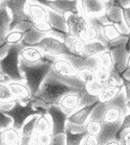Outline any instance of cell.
I'll list each match as a JSON object with an SVG mask.
<instances>
[{
    "label": "cell",
    "instance_id": "obj_1",
    "mask_svg": "<svg viewBox=\"0 0 130 145\" xmlns=\"http://www.w3.org/2000/svg\"><path fill=\"white\" fill-rule=\"evenodd\" d=\"M76 91L80 90L62 82L49 72L42 82L39 92L37 93L35 97L32 98V101L35 108H42L46 110L47 106L58 105L60 99L65 94Z\"/></svg>",
    "mask_w": 130,
    "mask_h": 145
},
{
    "label": "cell",
    "instance_id": "obj_2",
    "mask_svg": "<svg viewBox=\"0 0 130 145\" xmlns=\"http://www.w3.org/2000/svg\"><path fill=\"white\" fill-rule=\"evenodd\" d=\"M56 57H53L50 56L45 54L44 59L38 63H27L25 61L20 59V71L23 75L24 82L28 87L30 92L32 98L36 96V94L39 92L40 87L44 79L48 75L53 59Z\"/></svg>",
    "mask_w": 130,
    "mask_h": 145
},
{
    "label": "cell",
    "instance_id": "obj_3",
    "mask_svg": "<svg viewBox=\"0 0 130 145\" xmlns=\"http://www.w3.org/2000/svg\"><path fill=\"white\" fill-rule=\"evenodd\" d=\"M0 109L7 116L12 119V126L14 129L20 131L25 122L33 116L40 115L45 113L46 110L42 108H35L33 101L30 100L28 102H21L18 99H13L11 101L4 102L0 105Z\"/></svg>",
    "mask_w": 130,
    "mask_h": 145
},
{
    "label": "cell",
    "instance_id": "obj_4",
    "mask_svg": "<svg viewBox=\"0 0 130 145\" xmlns=\"http://www.w3.org/2000/svg\"><path fill=\"white\" fill-rule=\"evenodd\" d=\"M24 47L23 44L10 45L7 54L0 59V71L2 74L7 76L10 80L24 82L23 75L20 71V52Z\"/></svg>",
    "mask_w": 130,
    "mask_h": 145
},
{
    "label": "cell",
    "instance_id": "obj_5",
    "mask_svg": "<svg viewBox=\"0 0 130 145\" xmlns=\"http://www.w3.org/2000/svg\"><path fill=\"white\" fill-rule=\"evenodd\" d=\"M28 0H3L1 5L7 8L11 15L10 30L18 29L23 22L33 21L26 14V3Z\"/></svg>",
    "mask_w": 130,
    "mask_h": 145
},
{
    "label": "cell",
    "instance_id": "obj_6",
    "mask_svg": "<svg viewBox=\"0 0 130 145\" xmlns=\"http://www.w3.org/2000/svg\"><path fill=\"white\" fill-rule=\"evenodd\" d=\"M33 46L40 49L44 54L53 57H65L66 59L73 53L67 48L63 41L53 38V37H44L41 41H39Z\"/></svg>",
    "mask_w": 130,
    "mask_h": 145
},
{
    "label": "cell",
    "instance_id": "obj_7",
    "mask_svg": "<svg viewBox=\"0 0 130 145\" xmlns=\"http://www.w3.org/2000/svg\"><path fill=\"white\" fill-rule=\"evenodd\" d=\"M43 7L56 12V13L67 16L69 14L81 15L80 0H35Z\"/></svg>",
    "mask_w": 130,
    "mask_h": 145
},
{
    "label": "cell",
    "instance_id": "obj_8",
    "mask_svg": "<svg viewBox=\"0 0 130 145\" xmlns=\"http://www.w3.org/2000/svg\"><path fill=\"white\" fill-rule=\"evenodd\" d=\"M46 114L51 120V136L65 134L66 129L67 115L58 105H53L46 108Z\"/></svg>",
    "mask_w": 130,
    "mask_h": 145
},
{
    "label": "cell",
    "instance_id": "obj_9",
    "mask_svg": "<svg viewBox=\"0 0 130 145\" xmlns=\"http://www.w3.org/2000/svg\"><path fill=\"white\" fill-rule=\"evenodd\" d=\"M56 78L61 80L62 82H65L71 77L77 76V71L73 68L68 59L65 57H56L53 59L51 69L49 71Z\"/></svg>",
    "mask_w": 130,
    "mask_h": 145
},
{
    "label": "cell",
    "instance_id": "obj_10",
    "mask_svg": "<svg viewBox=\"0 0 130 145\" xmlns=\"http://www.w3.org/2000/svg\"><path fill=\"white\" fill-rule=\"evenodd\" d=\"M88 26V20L84 15L69 14L66 16V29L70 36L81 38L84 30Z\"/></svg>",
    "mask_w": 130,
    "mask_h": 145
},
{
    "label": "cell",
    "instance_id": "obj_11",
    "mask_svg": "<svg viewBox=\"0 0 130 145\" xmlns=\"http://www.w3.org/2000/svg\"><path fill=\"white\" fill-rule=\"evenodd\" d=\"M107 0H80V8L82 15L87 19L102 16L106 8Z\"/></svg>",
    "mask_w": 130,
    "mask_h": 145
},
{
    "label": "cell",
    "instance_id": "obj_12",
    "mask_svg": "<svg viewBox=\"0 0 130 145\" xmlns=\"http://www.w3.org/2000/svg\"><path fill=\"white\" fill-rule=\"evenodd\" d=\"M98 100L97 101L90 103L88 106H84L76 110L73 113H71L68 117H67V122L68 123H73L76 125H84L87 122V120L89 119L91 112L94 111V109L97 106Z\"/></svg>",
    "mask_w": 130,
    "mask_h": 145
},
{
    "label": "cell",
    "instance_id": "obj_13",
    "mask_svg": "<svg viewBox=\"0 0 130 145\" xmlns=\"http://www.w3.org/2000/svg\"><path fill=\"white\" fill-rule=\"evenodd\" d=\"M7 87L10 89L12 95L15 99L20 100L21 102H28L32 100V96L28 87L25 85L24 82H15V80H9Z\"/></svg>",
    "mask_w": 130,
    "mask_h": 145
},
{
    "label": "cell",
    "instance_id": "obj_14",
    "mask_svg": "<svg viewBox=\"0 0 130 145\" xmlns=\"http://www.w3.org/2000/svg\"><path fill=\"white\" fill-rule=\"evenodd\" d=\"M26 14L33 20V22L47 21L48 18V8L35 0H28L26 3Z\"/></svg>",
    "mask_w": 130,
    "mask_h": 145
},
{
    "label": "cell",
    "instance_id": "obj_15",
    "mask_svg": "<svg viewBox=\"0 0 130 145\" xmlns=\"http://www.w3.org/2000/svg\"><path fill=\"white\" fill-rule=\"evenodd\" d=\"M44 54L40 49L33 45H26L21 49L20 59L27 62V63H38L44 59Z\"/></svg>",
    "mask_w": 130,
    "mask_h": 145
},
{
    "label": "cell",
    "instance_id": "obj_16",
    "mask_svg": "<svg viewBox=\"0 0 130 145\" xmlns=\"http://www.w3.org/2000/svg\"><path fill=\"white\" fill-rule=\"evenodd\" d=\"M37 116H33L27 120L23 124V126L20 129V137H21V143L20 144H30V141L35 135V125H36Z\"/></svg>",
    "mask_w": 130,
    "mask_h": 145
},
{
    "label": "cell",
    "instance_id": "obj_17",
    "mask_svg": "<svg viewBox=\"0 0 130 145\" xmlns=\"http://www.w3.org/2000/svg\"><path fill=\"white\" fill-rule=\"evenodd\" d=\"M11 15L7 8L0 5V46L4 43L7 33L10 31Z\"/></svg>",
    "mask_w": 130,
    "mask_h": 145
},
{
    "label": "cell",
    "instance_id": "obj_18",
    "mask_svg": "<svg viewBox=\"0 0 130 145\" xmlns=\"http://www.w3.org/2000/svg\"><path fill=\"white\" fill-rule=\"evenodd\" d=\"M47 22L55 28V29L59 30L61 33H67L66 29V16L60 15V14L56 13L53 10L48 8V18H47Z\"/></svg>",
    "mask_w": 130,
    "mask_h": 145
},
{
    "label": "cell",
    "instance_id": "obj_19",
    "mask_svg": "<svg viewBox=\"0 0 130 145\" xmlns=\"http://www.w3.org/2000/svg\"><path fill=\"white\" fill-rule=\"evenodd\" d=\"M96 59H97L98 68H100V69L111 71L114 68V56H112V53H111L110 50L108 49L103 50L98 56H96Z\"/></svg>",
    "mask_w": 130,
    "mask_h": 145
},
{
    "label": "cell",
    "instance_id": "obj_20",
    "mask_svg": "<svg viewBox=\"0 0 130 145\" xmlns=\"http://www.w3.org/2000/svg\"><path fill=\"white\" fill-rule=\"evenodd\" d=\"M2 142L3 145H20V131L14 129L13 126L2 129Z\"/></svg>",
    "mask_w": 130,
    "mask_h": 145
},
{
    "label": "cell",
    "instance_id": "obj_21",
    "mask_svg": "<svg viewBox=\"0 0 130 145\" xmlns=\"http://www.w3.org/2000/svg\"><path fill=\"white\" fill-rule=\"evenodd\" d=\"M51 120L46 112L38 115L35 125V132L37 134H51Z\"/></svg>",
    "mask_w": 130,
    "mask_h": 145
},
{
    "label": "cell",
    "instance_id": "obj_22",
    "mask_svg": "<svg viewBox=\"0 0 130 145\" xmlns=\"http://www.w3.org/2000/svg\"><path fill=\"white\" fill-rule=\"evenodd\" d=\"M122 90H123V86L105 87V88L101 91L100 94L98 95V97H97L98 102H100V103H107V102H109L110 100H112Z\"/></svg>",
    "mask_w": 130,
    "mask_h": 145
},
{
    "label": "cell",
    "instance_id": "obj_23",
    "mask_svg": "<svg viewBox=\"0 0 130 145\" xmlns=\"http://www.w3.org/2000/svg\"><path fill=\"white\" fill-rule=\"evenodd\" d=\"M106 49V47L104 46L103 43H101L100 41H94V42H88L85 45L83 51L84 57H94V56H98L100 52H102L103 50Z\"/></svg>",
    "mask_w": 130,
    "mask_h": 145
},
{
    "label": "cell",
    "instance_id": "obj_24",
    "mask_svg": "<svg viewBox=\"0 0 130 145\" xmlns=\"http://www.w3.org/2000/svg\"><path fill=\"white\" fill-rule=\"evenodd\" d=\"M86 135V132L75 134L68 129H65V145H81Z\"/></svg>",
    "mask_w": 130,
    "mask_h": 145
},
{
    "label": "cell",
    "instance_id": "obj_25",
    "mask_svg": "<svg viewBox=\"0 0 130 145\" xmlns=\"http://www.w3.org/2000/svg\"><path fill=\"white\" fill-rule=\"evenodd\" d=\"M84 131L86 132L87 135L99 137V135L102 132V123L98 120L88 119L86 123L84 124Z\"/></svg>",
    "mask_w": 130,
    "mask_h": 145
},
{
    "label": "cell",
    "instance_id": "obj_26",
    "mask_svg": "<svg viewBox=\"0 0 130 145\" xmlns=\"http://www.w3.org/2000/svg\"><path fill=\"white\" fill-rule=\"evenodd\" d=\"M77 76L82 82L88 84L96 79V70L89 67H84L77 70Z\"/></svg>",
    "mask_w": 130,
    "mask_h": 145
},
{
    "label": "cell",
    "instance_id": "obj_27",
    "mask_svg": "<svg viewBox=\"0 0 130 145\" xmlns=\"http://www.w3.org/2000/svg\"><path fill=\"white\" fill-rule=\"evenodd\" d=\"M23 38H24L23 31L18 29L10 30L7 33V37H5L4 42L7 44H9V45H17V44H21V42L23 41Z\"/></svg>",
    "mask_w": 130,
    "mask_h": 145
},
{
    "label": "cell",
    "instance_id": "obj_28",
    "mask_svg": "<svg viewBox=\"0 0 130 145\" xmlns=\"http://www.w3.org/2000/svg\"><path fill=\"white\" fill-rule=\"evenodd\" d=\"M104 88H105V84L99 82L97 79H94V80L88 82V84H85V91H86V93L91 96H94V97H98V95L100 94L101 91Z\"/></svg>",
    "mask_w": 130,
    "mask_h": 145
},
{
    "label": "cell",
    "instance_id": "obj_29",
    "mask_svg": "<svg viewBox=\"0 0 130 145\" xmlns=\"http://www.w3.org/2000/svg\"><path fill=\"white\" fill-rule=\"evenodd\" d=\"M53 136L51 134H37L35 133L30 145H49Z\"/></svg>",
    "mask_w": 130,
    "mask_h": 145
},
{
    "label": "cell",
    "instance_id": "obj_30",
    "mask_svg": "<svg viewBox=\"0 0 130 145\" xmlns=\"http://www.w3.org/2000/svg\"><path fill=\"white\" fill-rule=\"evenodd\" d=\"M15 99L11 93L9 87H7V82H0V105L4 103V102L11 101Z\"/></svg>",
    "mask_w": 130,
    "mask_h": 145
},
{
    "label": "cell",
    "instance_id": "obj_31",
    "mask_svg": "<svg viewBox=\"0 0 130 145\" xmlns=\"http://www.w3.org/2000/svg\"><path fill=\"white\" fill-rule=\"evenodd\" d=\"M129 129H130V113H127L126 115H124L123 119H122V122H121L120 127H119V129H117L115 139L119 140L121 134L124 133L125 131H129Z\"/></svg>",
    "mask_w": 130,
    "mask_h": 145
},
{
    "label": "cell",
    "instance_id": "obj_32",
    "mask_svg": "<svg viewBox=\"0 0 130 145\" xmlns=\"http://www.w3.org/2000/svg\"><path fill=\"white\" fill-rule=\"evenodd\" d=\"M12 123H13L12 119H11L9 116L5 115V114L2 112V110L0 109V131L12 126Z\"/></svg>",
    "mask_w": 130,
    "mask_h": 145
},
{
    "label": "cell",
    "instance_id": "obj_33",
    "mask_svg": "<svg viewBox=\"0 0 130 145\" xmlns=\"http://www.w3.org/2000/svg\"><path fill=\"white\" fill-rule=\"evenodd\" d=\"M109 75H110V71L100 69V68H98L96 70V79L101 82H103V84H106V82L109 78Z\"/></svg>",
    "mask_w": 130,
    "mask_h": 145
},
{
    "label": "cell",
    "instance_id": "obj_34",
    "mask_svg": "<svg viewBox=\"0 0 130 145\" xmlns=\"http://www.w3.org/2000/svg\"><path fill=\"white\" fill-rule=\"evenodd\" d=\"M121 10H122V14H123L124 22H125L127 28H128L130 33V7H123V5H121Z\"/></svg>",
    "mask_w": 130,
    "mask_h": 145
},
{
    "label": "cell",
    "instance_id": "obj_35",
    "mask_svg": "<svg viewBox=\"0 0 130 145\" xmlns=\"http://www.w3.org/2000/svg\"><path fill=\"white\" fill-rule=\"evenodd\" d=\"M81 145H100V142H99L98 137H96V136L86 135Z\"/></svg>",
    "mask_w": 130,
    "mask_h": 145
},
{
    "label": "cell",
    "instance_id": "obj_36",
    "mask_svg": "<svg viewBox=\"0 0 130 145\" xmlns=\"http://www.w3.org/2000/svg\"><path fill=\"white\" fill-rule=\"evenodd\" d=\"M49 145H65V134L53 136Z\"/></svg>",
    "mask_w": 130,
    "mask_h": 145
},
{
    "label": "cell",
    "instance_id": "obj_37",
    "mask_svg": "<svg viewBox=\"0 0 130 145\" xmlns=\"http://www.w3.org/2000/svg\"><path fill=\"white\" fill-rule=\"evenodd\" d=\"M122 82H123V90H124V93H125V96H126V99H130V80L129 79L125 78L122 74Z\"/></svg>",
    "mask_w": 130,
    "mask_h": 145
},
{
    "label": "cell",
    "instance_id": "obj_38",
    "mask_svg": "<svg viewBox=\"0 0 130 145\" xmlns=\"http://www.w3.org/2000/svg\"><path fill=\"white\" fill-rule=\"evenodd\" d=\"M9 47H10V45H9V44H7L5 42H4V43L0 46V59H2V57L7 54Z\"/></svg>",
    "mask_w": 130,
    "mask_h": 145
},
{
    "label": "cell",
    "instance_id": "obj_39",
    "mask_svg": "<svg viewBox=\"0 0 130 145\" xmlns=\"http://www.w3.org/2000/svg\"><path fill=\"white\" fill-rule=\"evenodd\" d=\"M101 145H122V144H121L120 140H117V139H112V140L104 142L103 144H101Z\"/></svg>",
    "mask_w": 130,
    "mask_h": 145
},
{
    "label": "cell",
    "instance_id": "obj_40",
    "mask_svg": "<svg viewBox=\"0 0 130 145\" xmlns=\"http://www.w3.org/2000/svg\"><path fill=\"white\" fill-rule=\"evenodd\" d=\"M121 74H122V75H123L125 78L129 79V80H130V69H125L123 72L121 73Z\"/></svg>",
    "mask_w": 130,
    "mask_h": 145
},
{
    "label": "cell",
    "instance_id": "obj_41",
    "mask_svg": "<svg viewBox=\"0 0 130 145\" xmlns=\"http://www.w3.org/2000/svg\"><path fill=\"white\" fill-rule=\"evenodd\" d=\"M117 1L123 7H130V0H117Z\"/></svg>",
    "mask_w": 130,
    "mask_h": 145
},
{
    "label": "cell",
    "instance_id": "obj_42",
    "mask_svg": "<svg viewBox=\"0 0 130 145\" xmlns=\"http://www.w3.org/2000/svg\"><path fill=\"white\" fill-rule=\"evenodd\" d=\"M126 50L127 52L130 53V33L128 35V40H127V43H126Z\"/></svg>",
    "mask_w": 130,
    "mask_h": 145
},
{
    "label": "cell",
    "instance_id": "obj_43",
    "mask_svg": "<svg viewBox=\"0 0 130 145\" xmlns=\"http://www.w3.org/2000/svg\"><path fill=\"white\" fill-rule=\"evenodd\" d=\"M126 69H130V53H128L126 59Z\"/></svg>",
    "mask_w": 130,
    "mask_h": 145
},
{
    "label": "cell",
    "instance_id": "obj_44",
    "mask_svg": "<svg viewBox=\"0 0 130 145\" xmlns=\"http://www.w3.org/2000/svg\"><path fill=\"white\" fill-rule=\"evenodd\" d=\"M126 109H127V112L130 113V99H128L126 101Z\"/></svg>",
    "mask_w": 130,
    "mask_h": 145
},
{
    "label": "cell",
    "instance_id": "obj_45",
    "mask_svg": "<svg viewBox=\"0 0 130 145\" xmlns=\"http://www.w3.org/2000/svg\"><path fill=\"white\" fill-rule=\"evenodd\" d=\"M2 75H4V74H2V73H1V71H0V77H1Z\"/></svg>",
    "mask_w": 130,
    "mask_h": 145
},
{
    "label": "cell",
    "instance_id": "obj_46",
    "mask_svg": "<svg viewBox=\"0 0 130 145\" xmlns=\"http://www.w3.org/2000/svg\"><path fill=\"white\" fill-rule=\"evenodd\" d=\"M0 5H1V1H0Z\"/></svg>",
    "mask_w": 130,
    "mask_h": 145
}]
</instances>
